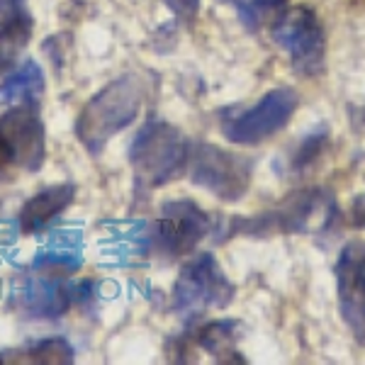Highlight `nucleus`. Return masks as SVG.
Returning <instances> with one entry per match:
<instances>
[{"mask_svg":"<svg viewBox=\"0 0 365 365\" xmlns=\"http://www.w3.org/2000/svg\"><path fill=\"white\" fill-rule=\"evenodd\" d=\"M358 217H361V225L365 227V195L361 197V202H358Z\"/></svg>","mask_w":365,"mask_h":365,"instance_id":"obj_21","label":"nucleus"},{"mask_svg":"<svg viewBox=\"0 0 365 365\" xmlns=\"http://www.w3.org/2000/svg\"><path fill=\"white\" fill-rule=\"evenodd\" d=\"M190 141L168 122L149 117L129 146V161L139 190H156L182 175L187 168Z\"/></svg>","mask_w":365,"mask_h":365,"instance_id":"obj_3","label":"nucleus"},{"mask_svg":"<svg viewBox=\"0 0 365 365\" xmlns=\"http://www.w3.org/2000/svg\"><path fill=\"white\" fill-rule=\"evenodd\" d=\"M353 292L365 299V256H363V261L358 263L356 275H353Z\"/></svg>","mask_w":365,"mask_h":365,"instance_id":"obj_20","label":"nucleus"},{"mask_svg":"<svg viewBox=\"0 0 365 365\" xmlns=\"http://www.w3.org/2000/svg\"><path fill=\"white\" fill-rule=\"evenodd\" d=\"M76 197V185L61 182V185H49L32 195L22 205L17 222H20L22 234H39L44 232L58 215H63L66 207Z\"/></svg>","mask_w":365,"mask_h":365,"instance_id":"obj_11","label":"nucleus"},{"mask_svg":"<svg viewBox=\"0 0 365 365\" xmlns=\"http://www.w3.org/2000/svg\"><path fill=\"white\" fill-rule=\"evenodd\" d=\"M239 324L232 319L210 322L195 329V344L207 351L217 363H244L241 353L237 351Z\"/></svg>","mask_w":365,"mask_h":365,"instance_id":"obj_13","label":"nucleus"},{"mask_svg":"<svg viewBox=\"0 0 365 365\" xmlns=\"http://www.w3.org/2000/svg\"><path fill=\"white\" fill-rule=\"evenodd\" d=\"M210 232H215V225L200 205L185 197L168 200L151 232V246L163 258H182L190 256Z\"/></svg>","mask_w":365,"mask_h":365,"instance_id":"obj_9","label":"nucleus"},{"mask_svg":"<svg viewBox=\"0 0 365 365\" xmlns=\"http://www.w3.org/2000/svg\"><path fill=\"white\" fill-rule=\"evenodd\" d=\"M44 96V73L39 63L22 61L13 73L0 81V105H39Z\"/></svg>","mask_w":365,"mask_h":365,"instance_id":"obj_12","label":"nucleus"},{"mask_svg":"<svg viewBox=\"0 0 365 365\" xmlns=\"http://www.w3.org/2000/svg\"><path fill=\"white\" fill-rule=\"evenodd\" d=\"M327 141H329V127L327 125H319L314 132H309L307 137L299 141L295 156L290 158V170H304L307 166H312V163L324 154Z\"/></svg>","mask_w":365,"mask_h":365,"instance_id":"obj_16","label":"nucleus"},{"mask_svg":"<svg viewBox=\"0 0 365 365\" xmlns=\"http://www.w3.org/2000/svg\"><path fill=\"white\" fill-rule=\"evenodd\" d=\"M44 163V122L39 105H13L0 115V175L34 173Z\"/></svg>","mask_w":365,"mask_h":365,"instance_id":"obj_8","label":"nucleus"},{"mask_svg":"<svg viewBox=\"0 0 365 365\" xmlns=\"http://www.w3.org/2000/svg\"><path fill=\"white\" fill-rule=\"evenodd\" d=\"M187 168L195 185L220 197L222 202H237L249 192L253 180V161L207 141H190Z\"/></svg>","mask_w":365,"mask_h":365,"instance_id":"obj_6","label":"nucleus"},{"mask_svg":"<svg viewBox=\"0 0 365 365\" xmlns=\"http://www.w3.org/2000/svg\"><path fill=\"white\" fill-rule=\"evenodd\" d=\"M299 98L292 88H273L256 105L239 113H232L222 120V134L241 146H256L287 127L297 113Z\"/></svg>","mask_w":365,"mask_h":365,"instance_id":"obj_7","label":"nucleus"},{"mask_svg":"<svg viewBox=\"0 0 365 365\" xmlns=\"http://www.w3.org/2000/svg\"><path fill=\"white\" fill-rule=\"evenodd\" d=\"M68 270L61 261H37L34 273L20 282V295L15 297L17 312H22L27 319H56L66 314L76 299V287H71L63 278Z\"/></svg>","mask_w":365,"mask_h":365,"instance_id":"obj_10","label":"nucleus"},{"mask_svg":"<svg viewBox=\"0 0 365 365\" xmlns=\"http://www.w3.org/2000/svg\"><path fill=\"white\" fill-rule=\"evenodd\" d=\"M336 217V200L324 187H304L287 195L273 210L256 217H232L229 234H317L331 227Z\"/></svg>","mask_w":365,"mask_h":365,"instance_id":"obj_2","label":"nucleus"},{"mask_svg":"<svg viewBox=\"0 0 365 365\" xmlns=\"http://www.w3.org/2000/svg\"><path fill=\"white\" fill-rule=\"evenodd\" d=\"M273 42L290 58L292 68L302 76H319L327 66V32L319 15L309 5L282 8L273 17Z\"/></svg>","mask_w":365,"mask_h":365,"instance_id":"obj_5","label":"nucleus"},{"mask_svg":"<svg viewBox=\"0 0 365 365\" xmlns=\"http://www.w3.org/2000/svg\"><path fill=\"white\" fill-rule=\"evenodd\" d=\"M237 287L212 253H197L180 268L173 285V312L182 319H202L210 309H225L234 302Z\"/></svg>","mask_w":365,"mask_h":365,"instance_id":"obj_4","label":"nucleus"},{"mask_svg":"<svg viewBox=\"0 0 365 365\" xmlns=\"http://www.w3.org/2000/svg\"><path fill=\"white\" fill-rule=\"evenodd\" d=\"M341 317L349 324V329L353 331L358 344L365 346V299L361 302L358 295H344L341 297Z\"/></svg>","mask_w":365,"mask_h":365,"instance_id":"obj_18","label":"nucleus"},{"mask_svg":"<svg viewBox=\"0 0 365 365\" xmlns=\"http://www.w3.org/2000/svg\"><path fill=\"white\" fill-rule=\"evenodd\" d=\"M73 349L66 339H42L27 344L17 351H3L0 363H42V365H58V363H73Z\"/></svg>","mask_w":365,"mask_h":365,"instance_id":"obj_15","label":"nucleus"},{"mask_svg":"<svg viewBox=\"0 0 365 365\" xmlns=\"http://www.w3.org/2000/svg\"><path fill=\"white\" fill-rule=\"evenodd\" d=\"M32 34L27 0H0V46L22 49Z\"/></svg>","mask_w":365,"mask_h":365,"instance_id":"obj_14","label":"nucleus"},{"mask_svg":"<svg viewBox=\"0 0 365 365\" xmlns=\"http://www.w3.org/2000/svg\"><path fill=\"white\" fill-rule=\"evenodd\" d=\"M363 122H365V117H363Z\"/></svg>","mask_w":365,"mask_h":365,"instance_id":"obj_22","label":"nucleus"},{"mask_svg":"<svg viewBox=\"0 0 365 365\" xmlns=\"http://www.w3.org/2000/svg\"><path fill=\"white\" fill-rule=\"evenodd\" d=\"M144 103V83L137 73H125L88 100L76 120V137L88 154L98 156L108 141L139 117Z\"/></svg>","mask_w":365,"mask_h":365,"instance_id":"obj_1","label":"nucleus"},{"mask_svg":"<svg viewBox=\"0 0 365 365\" xmlns=\"http://www.w3.org/2000/svg\"><path fill=\"white\" fill-rule=\"evenodd\" d=\"M163 5L178 17L182 25H195L200 15V0H163Z\"/></svg>","mask_w":365,"mask_h":365,"instance_id":"obj_19","label":"nucleus"},{"mask_svg":"<svg viewBox=\"0 0 365 365\" xmlns=\"http://www.w3.org/2000/svg\"><path fill=\"white\" fill-rule=\"evenodd\" d=\"M287 5V0H241L234 8L249 29H258L266 20L275 17L282 8Z\"/></svg>","mask_w":365,"mask_h":365,"instance_id":"obj_17","label":"nucleus"}]
</instances>
